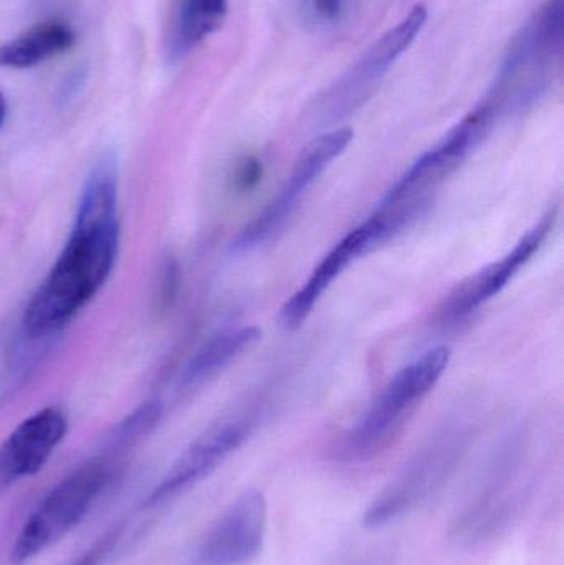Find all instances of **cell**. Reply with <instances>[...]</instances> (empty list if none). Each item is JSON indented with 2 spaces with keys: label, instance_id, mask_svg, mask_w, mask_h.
Instances as JSON below:
<instances>
[{
  "label": "cell",
  "instance_id": "5bb4252c",
  "mask_svg": "<svg viewBox=\"0 0 564 565\" xmlns=\"http://www.w3.org/2000/svg\"><path fill=\"white\" fill-rule=\"evenodd\" d=\"M262 331L257 326H238L212 335L189 359L181 374V387L191 388L204 384L209 379L224 371L235 359L257 344Z\"/></svg>",
  "mask_w": 564,
  "mask_h": 565
},
{
  "label": "cell",
  "instance_id": "52a82bcc",
  "mask_svg": "<svg viewBox=\"0 0 564 565\" xmlns=\"http://www.w3.org/2000/svg\"><path fill=\"white\" fill-rule=\"evenodd\" d=\"M351 139H353V131L350 128L333 129L315 138L298 156L288 181L285 182L277 198L232 242V252L244 254L272 241L287 224L308 189L318 181L324 169L338 156L343 154Z\"/></svg>",
  "mask_w": 564,
  "mask_h": 565
},
{
  "label": "cell",
  "instance_id": "277c9868",
  "mask_svg": "<svg viewBox=\"0 0 564 565\" xmlns=\"http://www.w3.org/2000/svg\"><path fill=\"white\" fill-rule=\"evenodd\" d=\"M450 362V349L436 345L393 375L347 438V454L370 457L387 444L404 417L436 387Z\"/></svg>",
  "mask_w": 564,
  "mask_h": 565
},
{
  "label": "cell",
  "instance_id": "44dd1931",
  "mask_svg": "<svg viewBox=\"0 0 564 565\" xmlns=\"http://www.w3.org/2000/svg\"><path fill=\"white\" fill-rule=\"evenodd\" d=\"M7 116V102L3 93L0 92V128H2L3 121H6Z\"/></svg>",
  "mask_w": 564,
  "mask_h": 565
},
{
  "label": "cell",
  "instance_id": "ffe728a7",
  "mask_svg": "<svg viewBox=\"0 0 564 565\" xmlns=\"http://www.w3.org/2000/svg\"><path fill=\"white\" fill-rule=\"evenodd\" d=\"M179 288V268L174 260H168L162 271L161 305L169 306L175 299Z\"/></svg>",
  "mask_w": 564,
  "mask_h": 565
},
{
  "label": "cell",
  "instance_id": "5b68a950",
  "mask_svg": "<svg viewBox=\"0 0 564 565\" xmlns=\"http://www.w3.org/2000/svg\"><path fill=\"white\" fill-rule=\"evenodd\" d=\"M563 0H549L532 22L517 36L503 63L499 86L489 102L499 111L510 98H532L562 60Z\"/></svg>",
  "mask_w": 564,
  "mask_h": 565
},
{
  "label": "cell",
  "instance_id": "4fadbf2b",
  "mask_svg": "<svg viewBox=\"0 0 564 565\" xmlns=\"http://www.w3.org/2000/svg\"><path fill=\"white\" fill-rule=\"evenodd\" d=\"M556 222V211H550L529 234L520 238L519 244L490 267L483 268L479 274L457 286L456 291L447 299L444 306V319L450 322L466 319L476 312L480 306L496 298L510 280L519 275V271L532 260L533 255L542 248L549 238L550 232Z\"/></svg>",
  "mask_w": 564,
  "mask_h": 565
},
{
  "label": "cell",
  "instance_id": "3957f363",
  "mask_svg": "<svg viewBox=\"0 0 564 565\" xmlns=\"http://www.w3.org/2000/svg\"><path fill=\"white\" fill-rule=\"evenodd\" d=\"M115 473L111 458L103 457L63 478L26 518L10 550V564L29 563L78 526Z\"/></svg>",
  "mask_w": 564,
  "mask_h": 565
},
{
  "label": "cell",
  "instance_id": "8fae6325",
  "mask_svg": "<svg viewBox=\"0 0 564 565\" xmlns=\"http://www.w3.org/2000/svg\"><path fill=\"white\" fill-rule=\"evenodd\" d=\"M391 238H394V235H391L390 225L376 212L363 224L353 228L324 255L307 282L285 302L280 311L281 328L288 331L300 328L320 301L323 292L354 260L386 244Z\"/></svg>",
  "mask_w": 564,
  "mask_h": 565
},
{
  "label": "cell",
  "instance_id": "9c48e42d",
  "mask_svg": "<svg viewBox=\"0 0 564 565\" xmlns=\"http://www.w3.org/2000/svg\"><path fill=\"white\" fill-rule=\"evenodd\" d=\"M268 510L258 490L242 493L205 534L195 553L199 565H245L264 546Z\"/></svg>",
  "mask_w": 564,
  "mask_h": 565
},
{
  "label": "cell",
  "instance_id": "ba28073f",
  "mask_svg": "<svg viewBox=\"0 0 564 565\" xmlns=\"http://www.w3.org/2000/svg\"><path fill=\"white\" fill-rule=\"evenodd\" d=\"M426 20L427 9L419 3L403 22L377 39L357 66L324 96L320 103L321 119L327 122L337 121L360 108L370 98L384 73L409 49Z\"/></svg>",
  "mask_w": 564,
  "mask_h": 565
},
{
  "label": "cell",
  "instance_id": "ac0fdd59",
  "mask_svg": "<svg viewBox=\"0 0 564 565\" xmlns=\"http://www.w3.org/2000/svg\"><path fill=\"white\" fill-rule=\"evenodd\" d=\"M358 0H300L301 20L313 29H337L347 22Z\"/></svg>",
  "mask_w": 564,
  "mask_h": 565
},
{
  "label": "cell",
  "instance_id": "2e32d148",
  "mask_svg": "<svg viewBox=\"0 0 564 565\" xmlns=\"http://www.w3.org/2000/svg\"><path fill=\"white\" fill-rule=\"evenodd\" d=\"M75 33L62 22H43L0 46V66L30 68L72 49Z\"/></svg>",
  "mask_w": 564,
  "mask_h": 565
},
{
  "label": "cell",
  "instance_id": "30bf717a",
  "mask_svg": "<svg viewBox=\"0 0 564 565\" xmlns=\"http://www.w3.org/2000/svg\"><path fill=\"white\" fill-rule=\"evenodd\" d=\"M252 430H254V418L251 415L247 417L237 415L209 428L172 465L161 483L146 498L145 507L155 508L168 503L172 498L179 497L209 475L214 473L245 444Z\"/></svg>",
  "mask_w": 564,
  "mask_h": 565
},
{
  "label": "cell",
  "instance_id": "e0dca14e",
  "mask_svg": "<svg viewBox=\"0 0 564 565\" xmlns=\"http://www.w3.org/2000/svg\"><path fill=\"white\" fill-rule=\"evenodd\" d=\"M164 414V405L159 401L146 402L141 407L123 418L111 431L105 444L106 457L113 458L115 455L131 448L139 440L151 434Z\"/></svg>",
  "mask_w": 564,
  "mask_h": 565
},
{
  "label": "cell",
  "instance_id": "7c38bea8",
  "mask_svg": "<svg viewBox=\"0 0 564 565\" xmlns=\"http://www.w3.org/2000/svg\"><path fill=\"white\" fill-rule=\"evenodd\" d=\"M68 430L60 408L49 407L23 420L0 445V493L45 467Z\"/></svg>",
  "mask_w": 564,
  "mask_h": 565
},
{
  "label": "cell",
  "instance_id": "6da1fadb",
  "mask_svg": "<svg viewBox=\"0 0 564 565\" xmlns=\"http://www.w3.org/2000/svg\"><path fill=\"white\" fill-rule=\"evenodd\" d=\"M118 252V159L106 152L86 179L65 248L23 309L25 335L46 338L72 321L108 280Z\"/></svg>",
  "mask_w": 564,
  "mask_h": 565
},
{
  "label": "cell",
  "instance_id": "d6986e66",
  "mask_svg": "<svg viewBox=\"0 0 564 565\" xmlns=\"http://www.w3.org/2000/svg\"><path fill=\"white\" fill-rule=\"evenodd\" d=\"M119 533L121 530L116 527V530L109 531L106 533L102 540L96 541V544H93L86 553H83V556L76 557L73 563L68 565H99L102 561L111 553L113 547L116 546L119 540Z\"/></svg>",
  "mask_w": 564,
  "mask_h": 565
},
{
  "label": "cell",
  "instance_id": "8992f818",
  "mask_svg": "<svg viewBox=\"0 0 564 565\" xmlns=\"http://www.w3.org/2000/svg\"><path fill=\"white\" fill-rule=\"evenodd\" d=\"M460 451L462 441L453 434H444L417 451L368 508L364 526L370 530L386 526L429 500L453 475Z\"/></svg>",
  "mask_w": 564,
  "mask_h": 565
},
{
  "label": "cell",
  "instance_id": "7a4b0ae2",
  "mask_svg": "<svg viewBox=\"0 0 564 565\" xmlns=\"http://www.w3.org/2000/svg\"><path fill=\"white\" fill-rule=\"evenodd\" d=\"M496 118L497 109L492 103L486 102L477 106L401 175L400 181L384 195L377 211L390 217L393 215L394 221L406 228L414 218L423 214L433 192L486 139Z\"/></svg>",
  "mask_w": 564,
  "mask_h": 565
},
{
  "label": "cell",
  "instance_id": "9a60e30c",
  "mask_svg": "<svg viewBox=\"0 0 564 565\" xmlns=\"http://www.w3.org/2000/svg\"><path fill=\"white\" fill-rule=\"evenodd\" d=\"M227 17V0H178L168 33L171 60L188 55L205 36L221 29Z\"/></svg>",
  "mask_w": 564,
  "mask_h": 565
}]
</instances>
